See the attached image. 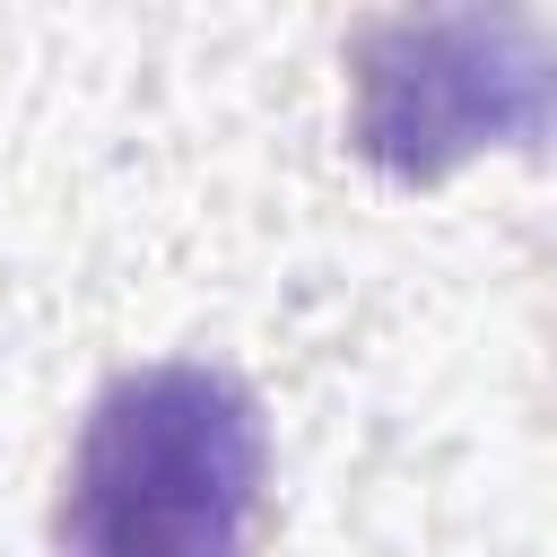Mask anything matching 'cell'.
I'll return each mask as SVG.
<instances>
[{
  "mask_svg": "<svg viewBox=\"0 0 557 557\" xmlns=\"http://www.w3.org/2000/svg\"><path fill=\"white\" fill-rule=\"evenodd\" d=\"M261 435L218 374L122 383L70 479V557H244Z\"/></svg>",
  "mask_w": 557,
  "mask_h": 557,
  "instance_id": "6da1fadb",
  "label": "cell"
}]
</instances>
